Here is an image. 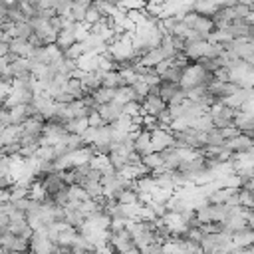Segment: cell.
Wrapping results in <instances>:
<instances>
[{
    "label": "cell",
    "instance_id": "1",
    "mask_svg": "<svg viewBox=\"0 0 254 254\" xmlns=\"http://www.w3.org/2000/svg\"><path fill=\"white\" fill-rule=\"evenodd\" d=\"M236 113H238V109H232V107H228L224 103H216V105H212L208 109V115H210L214 127H218V129H224V127L234 125Z\"/></svg>",
    "mask_w": 254,
    "mask_h": 254
},
{
    "label": "cell",
    "instance_id": "2",
    "mask_svg": "<svg viewBox=\"0 0 254 254\" xmlns=\"http://www.w3.org/2000/svg\"><path fill=\"white\" fill-rule=\"evenodd\" d=\"M0 246L6 250V254L30 252V238L20 236V234H12V232H4V234H0Z\"/></svg>",
    "mask_w": 254,
    "mask_h": 254
},
{
    "label": "cell",
    "instance_id": "3",
    "mask_svg": "<svg viewBox=\"0 0 254 254\" xmlns=\"http://www.w3.org/2000/svg\"><path fill=\"white\" fill-rule=\"evenodd\" d=\"M175 145V137L171 133V129H155L151 133V147L153 153H163L165 149Z\"/></svg>",
    "mask_w": 254,
    "mask_h": 254
},
{
    "label": "cell",
    "instance_id": "4",
    "mask_svg": "<svg viewBox=\"0 0 254 254\" xmlns=\"http://www.w3.org/2000/svg\"><path fill=\"white\" fill-rule=\"evenodd\" d=\"M224 147H226L232 155H242V153H248V151L254 149V139L248 137V135H244V133H238L236 137L228 139V141L224 143Z\"/></svg>",
    "mask_w": 254,
    "mask_h": 254
},
{
    "label": "cell",
    "instance_id": "5",
    "mask_svg": "<svg viewBox=\"0 0 254 254\" xmlns=\"http://www.w3.org/2000/svg\"><path fill=\"white\" fill-rule=\"evenodd\" d=\"M30 252L32 254H54L56 252V242H52L46 234L34 232L30 238Z\"/></svg>",
    "mask_w": 254,
    "mask_h": 254
},
{
    "label": "cell",
    "instance_id": "6",
    "mask_svg": "<svg viewBox=\"0 0 254 254\" xmlns=\"http://www.w3.org/2000/svg\"><path fill=\"white\" fill-rule=\"evenodd\" d=\"M97 113L101 115L103 123L111 125L113 121H117V119L123 115V103H119L117 99H113V101H109V103L97 105Z\"/></svg>",
    "mask_w": 254,
    "mask_h": 254
},
{
    "label": "cell",
    "instance_id": "7",
    "mask_svg": "<svg viewBox=\"0 0 254 254\" xmlns=\"http://www.w3.org/2000/svg\"><path fill=\"white\" fill-rule=\"evenodd\" d=\"M133 151L141 157L153 153V147H151V131H145V129H139L135 133V139H133Z\"/></svg>",
    "mask_w": 254,
    "mask_h": 254
},
{
    "label": "cell",
    "instance_id": "8",
    "mask_svg": "<svg viewBox=\"0 0 254 254\" xmlns=\"http://www.w3.org/2000/svg\"><path fill=\"white\" fill-rule=\"evenodd\" d=\"M230 238H232V244H234V246H240V248L254 246V228L242 226V228H238L236 232H232Z\"/></svg>",
    "mask_w": 254,
    "mask_h": 254
},
{
    "label": "cell",
    "instance_id": "9",
    "mask_svg": "<svg viewBox=\"0 0 254 254\" xmlns=\"http://www.w3.org/2000/svg\"><path fill=\"white\" fill-rule=\"evenodd\" d=\"M167 60V56H165V52H163V48L161 46H157V48H153L151 52H147L143 58H139L137 62L143 65V67H157L161 62H165Z\"/></svg>",
    "mask_w": 254,
    "mask_h": 254
},
{
    "label": "cell",
    "instance_id": "10",
    "mask_svg": "<svg viewBox=\"0 0 254 254\" xmlns=\"http://www.w3.org/2000/svg\"><path fill=\"white\" fill-rule=\"evenodd\" d=\"M8 46H10V52L16 54L18 58H32L34 56V50H36L28 40H18V38L10 40Z\"/></svg>",
    "mask_w": 254,
    "mask_h": 254
},
{
    "label": "cell",
    "instance_id": "11",
    "mask_svg": "<svg viewBox=\"0 0 254 254\" xmlns=\"http://www.w3.org/2000/svg\"><path fill=\"white\" fill-rule=\"evenodd\" d=\"M65 208V224L79 228L85 222V212H81L79 208H71V206H64Z\"/></svg>",
    "mask_w": 254,
    "mask_h": 254
},
{
    "label": "cell",
    "instance_id": "12",
    "mask_svg": "<svg viewBox=\"0 0 254 254\" xmlns=\"http://www.w3.org/2000/svg\"><path fill=\"white\" fill-rule=\"evenodd\" d=\"M115 95H117V89H111V87H103V85L91 93V97H93V101H95L97 105H103V103H109V101H113V99H115Z\"/></svg>",
    "mask_w": 254,
    "mask_h": 254
},
{
    "label": "cell",
    "instance_id": "13",
    "mask_svg": "<svg viewBox=\"0 0 254 254\" xmlns=\"http://www.w3.org/2000/svg\"><path fill=\"white\" fill-rule=\"evenodd\" d=\"M141 163H143V167L149 173H155V171L163 169V157H161V153H149V155L141 157Z\"/></svg>",
    "mask_w": 254,
    "mask_h": 254
},
{
    "label": "cell",
    "instance_id": "14",
    "mask_svg": "<svg viewBox=\"0 0 254 254\" xmlns=\"http://www.w3.org/2000/svg\"><path fill=\"white\" fill-rule=\"evenodd\" d=\"M179 89H181V85H177V83H169V81H161V83H159V95H161V99L167 103V107H169V101L177 95Z\"/></svg>",
    "mask_w": 254,
    "mask_h": 254
},
{
    "label": "cell",
    "instance_id": "15",
    "mask_svg": "<svg viewBox=\"0 0 254 254\" xmlns=\"http://www.w3.org/2000/svg\"><path fill=\"white\" fill-rule=\"evenodd\" d=\"M89 127L87 123V117H81V119H71L65 123V129L67 133H75V135H83V131Z\"/></svg>",
    "mask_w": 254,
    "mask_h": 254
},
{
    "label": "cell",
    "instance_id": "16",
    "mask_svg": "<svg viewBox=\"0 0 254 254\" xmlns=\"http://www.w3.org/2000/svg\"><path fill=\"white\" fill-rule=\"evenodd\" d=\"M115 202H119V204H135V202H139L137 189H135V187H129V189L121 190V194L117 196V200H115Z\"/></svg>",
    "mask_w": 254,
    "mask_h": 254
},
{
    "label": "cell",
    "instance_id": "17",
    "mask_svg": "<svg viewBox=\"0 0 254 254\" xmlns=\"http://www.w3.org/2000/svg\"><path fill=\"white\" fill-rule=\"evenodd\" d=\"M105 16L91 4L89 8H87V12H85V24H89V26H93V24H97V22H101Z\"/></svg>",
    "mask_w": 254,
    "mask_h": 254
},
{
    "label": "cell",
    "instance_id": "18",
    "mask_svg": "<svg viewBox=\"0 0 254 254\" xmlns=\"http://www.w3.org/2000/svg\"><path fill=\"white\" fill-rule=\"evenodd\" d=\"M64 56H65V58H69V60H75V62H77V60L83 56V48H81V44H79V42H75L71 48H67V50H65V54H64Z\"/></svg>",
    "mask_w": 254,
    "mask_h": 254
},
{
    "label": "cell",
    "instance_id": "19",
    "mask_svg": "<svg viewBox=\"0 0 254 254\" xmlns=\"http://www.w3.org/2000/svg\"><path fill=\"white\" fill-rule=\"evenodd\" d=\"M87 123H89V127H101V125H105L103 119H101V115L97 113V109L87 115Z\"/></svg>",
    "mask_w": 254,
    "mask_h": 254
},
{
    "label": "cell",
    "instance_id": "20",
    "mask_svg": "<svg viewBox=\"0 0 254 254\" xmlns=\"http://www.w3.org/2000/svg\"><path fill=\"white\" fill-rule=\"evenodd\" d=\"M8 228H10V216L4 214V212H0V234L8 232Z\"/></svg>",
    "mask_w": 254,
    "mask_h": 254
},
{
    "label": "cell",
    "instance_id": "21",
    "mask_svg": "<svg viewBox=\"0 0 254 254\" xmlns=\"http://www.w3.org/2000/svg\"><path fill=\"white\" fill-rule=\"evenodd\" d=\"M0 44H10V38L2 28H0Z\"/></svg>",
    "mask_w": 254,
    "mask_h": 254
},
{
    "label": "cell",
    "instance_id": "22",
    "mask_svg": "<svg viewBox=\"0 0 254 254\" xmlns=\"http://www.w3.org/2000/svg\"><path fill=\"white\" fill-rule=\"evenodd\" d=\"M73 254H99L97 250H75Z\"/></svg>",
    "mask_w": 254,
    "mask_h": 254
},
{
    "label": "cell",
    "instance_id": "23",
    "mask_svg": "<svg viewBox=\"0 0 254 254\" xmlns=\"http://www.w3.org/2000/svg\"><path fill=\"white\" fill-rule=\"evenodd\" d=\"M244 254H254V246H248V248H244Z\"/></svg>",
    "mask_w": 254,
    "mask_h": 254
},
{
    "label": "cell",
    "instance_id": "24",
    "mask_svg": "<svg viewBox=\"0 0 254 254\" xmlns=\"http://www.w3.org/2000/svg\"><path fill=\"white\" fill-rule=\"evenodd\" d=\"M0 157H2V151H0Z\"/></svg>",
    "mask_w": 254,
    "mask_h": 254
},
{
    "label": "cell",
    "instance_id": "25",
    "mask_svg": "<svg viewBox=\"0 0 254 254\" xmlns=\"http://www.w3.org/2000/svg\"><path fill=\"white\" fill-rule=\"evenodd\" d=\"M252 192H254V190H252Z\"/></svg>",
    "mask_w": 254,
    "mask_h": 254
}]
</instances>
